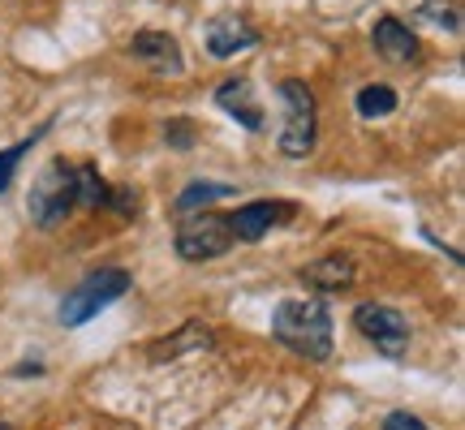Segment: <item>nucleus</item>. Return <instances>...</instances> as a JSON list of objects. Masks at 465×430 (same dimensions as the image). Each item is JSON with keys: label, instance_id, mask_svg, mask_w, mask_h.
<instances>
[{"label": "nucleus", "instance_id": "obj_1", "mask_svg": "<svg viewBox=\"0 0 465 430\" xmlns=\"http://www.w3.org/2000/svg\"><path fill=\"white\" fill-rule=\"evenodd\" d=\"M272 336L306 362H328L332 357V315L315 298L281 301L276 315H272Z\"/></svg>", "mask_w": 465, "mask_h": 430}, {"label": "nucleus", "instance_id": "obj_2", "mask_svg": "<svg viewBox=\"0 0 465 430\" xmlns=\"http://www.w3.org/2000/svg\"><path fill=\"white\" fill-rule=\"evenodd\" d=\"M281 108H284V130H281V151L289 160H306L315 151L319 138V108L315 95L302 78H284L281 83Z\"/></svg>", "mask_w": 465, "mask_h": 430}, {"label": "nucleus", "instance_id": "obj_3", "mask_svg": "<svg viewBox=\"0 0 465 430\" xmlns=\"http://www.w3.org/2000/svg\"><path fill=\"white\" fill-rule=\"evenodd\" d=\"M130 271H121V267H100V271H91L74 293H65L61 301V323L65 327H83L86 318H95L104 306H113L116 298H125L130 293Z\"/></svg>", "mask_w": 465, "mask_h": 430}, {"label": "nucleus", "instance_id": "obj_4", "mask_svg": "<svg viewBox=\"0 0 465 430\" xmlns=\"http://www.w3.org/2000/svg\"><path fill=\"white\" fill-rule=\"evenodd\" d=\"M78 207L74 199V164L65 160H52L44 172H39V181L31 185V199H26V211L39 229H56V224H65V215Z\"/></svg>", "mask_w": 465, "mask_h": 430}, {"label": "nucleus", "instance_id": "obj_5", "mask_svg": "<svg viewBox=\"0 0 465 430\" xmlns=\"http://www.w3.org/2000/svg\"><path fill=\"white\" fill-rule=\"evenodd\" d=\"M232 249V229L229 215H203L194 211V220H185L177 229V254L185 263H212L220 254Z\"/></svg>", "mask_w": 465, "mask_h": 430}, {"label": "nucleus", "instance_id": "obj_6", "mask_svg": "<svg viewBox=\"0 0 465 430\" xmlns=\"http://www.w3.org/2000/svg\"><path fill=\"white\" fill-rule=\"evenodd\" d=\"M353 327L362 331L383 357H401V353L410 348V318L401 315V310H392V306L362 301V306L353 310Z\"/></svg>", "mask_w": 465, "mask_h": 430}, {"label": "nucleus", "instance_id": "obj_7", "mask_svg": "<svg viewBox=\"0 0 465 430\" xmlns=\"http://www.w3.org/2000/svg\"><path fill=\"white\" fill-rule=\"evenodd\" d=\"M293 215H298V207H289V202H246L229 215L232 241H263L276 224L293 220Z\"/></svg>", "mask_w": 465, "mask_h": 430}, {"label": "nucleus", "instance_id": "obj_8", "mask_svg": "<svg viewBox=\"0 0 465 430\" xmlns=\"http://www.w3.org/2000/svg\"><path fill=\"white\" fill-rule=\"evenodd\" d=\"M130 56L134 61H143L147 69H155V73H168V78H177L182 73V44L173 39V34L164 31H143L130 39Z\"/></svg>", "mask_w": 465, "mask_h": 430}, {"label": "nucleus", "instance_id": "obj_9", "mask_svg": "<svg viewBox=\"0 0 465 430\" xmlns=\"http://www.w3.org/2000/svg\"><path fill=\"white\" fill-rule=\"evenodd\" d=\"M371 44L388 65H414L418 61V39L401 17H380L375 31H371Z\"/></svg>", "mask_w": 465, "mask_h": 430}, {"label": "nucleus", "instance_id": "obj_10", "mask_svg": "<svg viewBox=\"0 0 465 430\" xmlns=\"http://www.w3.org/2000/svg\"><path fill=\"white\" fill-rule=\"evenodd\" d=\"M259 44V31L250 26L246 17H216L212 26H207V52L212 56H237V52H246Z\"/></svg>", "mask_w": 465, "mask_h": 430}, {"label": "nucleus", "instance_id": "obj_11", "mask_svg": "<svg viewBox=\"0 0 465 430\" xmlns=\"http://www.w3.org/2000/svg\"><path fill=\"white\" fill-rule=\"evenodd\" d=\"M216 103L229 116H237V121H242L250 133L263 130V108L254 103V91H250L246 78H229V83H220L216 86Z\"/></svg>", "mask_w": 465, "mask_h": 430}, {"label": "nucleus", "instance_id": "obj_12", "mask_svg": "<svg viewBox=\"0 0 465 430\" xmlns=\"http://www.w3.org/2000/svg\"><path fill=\"white\" fill-rule=\"evenodd\" d=\"M353 280H358V271H353L345 254H328V259H315V263L302 267V284H311L319 293H341Z\"/></svg>", "mask_w": 465, "mask_h": 430}, {"label": "nucleus", "instance_id": "obj_13", "mask_svg": "<svg viewBox=\"0 0 465 430\" xmlns=\"http://www.w3.org/2000/svg\"><path fill=\"white\" fill-rule=\"evenodd\" d=\"M220 199H237V190H232V185H220V181H190L182 194H177L173 211L194 215V211H203V207H212V202H220Z\"/></svg>", "mask_w": 465, "mask_h": 430}, {"label": "nucleus", "instance_id": "obj_14", "mask_svg": "<svg viewBox=\"0 0 465 430\" xmlns=\"http://www.w3.org/2000/svg\"><path fill=\"white\" fill-rule=\"evenodd\" d=\"M108 190H113V185L104 181L91 164H74V199H78V207L104 211V207H108Z\"/></svg>", "mask_w": 465, "mask_h": 430}, {"label": "nucleus", "instance_id": "obj_15", "mask_svg": "<svg viewBox=\"0 0 465 430\" xmlns=\"http://www.w3.org/2000/svg\"><path fill=\"white\" fill-rule=\"evenodd\" d=\"M358 116H366V121H380V116L388 112H397V91L392 86H383V83H371L358 91Z\"/></svg>", "mask_w": 465, "mask_h": 430}, {"label": "nucleus", "instance_id": "obj_16", "mask_svg": "<svg viewBox=\"0 0 465 430\" xmlns=\"http://www.w3.org/2000/svg\"><path fill=\"white\" fill-rule=\"evenodd\" d=\"M418 22L422 26H435V31H461V14H457V5H449V0H422L418 5Z\"/></svg>", "mask_w": 465, "mask_h": 430}, {"label": "nucleus", "instance_id": "obj_17", "mask_svg": "<svg viewBox=\"0 0 465 430\" xmlns=\"http://www.w3.org/2000/svg\"><path fill=\"white\" fill-rule=\"evenodd\" d=\"M39 138H44V130H35L31 138H26V142H17V147L0 151V190H9V185H14V172H17V164H22V160L31 155V147H35V142H39Z\"/></svg>", "mask_w": 465, "mask_h": 430}, {"label": "nucleus", "instance_id": "obj_18", "mask_svg": "<svg viewBox=\"0 0 465 430\" xmlns=\"http://www.w3.org/2000/svg\"><path fill=\"white\" fill-rule=\"evenodd\" d=\"M212 345V331L199 327V323H190V327L177 331V340H168V345L155 348V357H173V353H182V348H207Z\"/></svg>", "mask_w": 465, "mask_h": 430}, {"label": "nucleus", "instance_id": "obj_19", "mask_svg": "<svg viewBox=\"0 0 465 430\" xmlns=\"http://www.w3.org/2000/svg\"><path fill=\"white\" fill-rule=\"evenodd\" d=\"M104 211H116V215H138V190H130V185H116V190H108V207Z\"/></svg>", "mask_w": 465, "mask_h": 430}, {"label": "nucleus", "instance_id": "obj_20", "mask_svg": "<svg viewBox=\"0 0 465 430\" xmlns=\"http://www.w3.org/2000/svg\"><path fill=\"white\" fill-rule=\"evenodd\" d=\"M164 138L173 147H194V125H190V121H173L164 130Z\"/></svg>", "mask_w": 465, "mask_h": 430}, {"label": "nucleus", "instance_id": "obj_21", "mask_svg": "<svg viewBox=\"0 0 465 430\" xmlns=\"http://www.w3.org/2000/svg\"><path fill=\"white\" fill-rule=\"evenodd\" d=\"M383 430H427V422L414 414H388L383 417Z\"/></svg>", "mask_w": 465, "mask_h": 430}, {"label": "nucleus", "instance_id": "obj_22", "mask_svg": "<svg viewBox=\"0 0 465 430\" xmlns=\"http://www.w3.org/2000/svg\"><path fill=\"white\" fill-rule=\"evenodd\" d=\"M0 430H9V426H0Z\"/></svg>", "mask_w": 465, "mask_h": 430}]
</instances>
